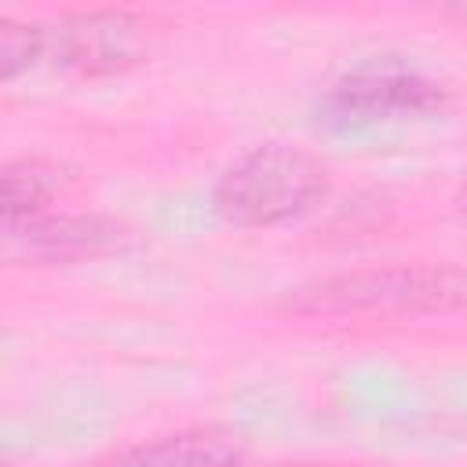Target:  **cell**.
Wrapping results in <instances>:
<instances>
[{
    "label": "cell",
    "instance_id": "obj_1",
    "mask_svg": "<svg viewBox=\"0 0 467 467\" xmlns=\"http://www.w3.org/2000/svg\"><path fill=\"white\" fill-rule=\"evenodd\" d=\"M328 197V168L299 146L263 142L237 157L219 186L215 212L234 226H277Z\"/></svg>",
    "mask_w": 467,
    "mask_h": 467
},
{
    "label": "cell",
    "instance_id": "obj_2",
    "mask_svg": "<svg viewBox=\"0 0 467 467\" xmlns=\"http://www.w3.org/2000/svg\"><path fill=\"white\" fill-rule=\"evenodd\" d=\"M285 306L306 317L332 314H445L467 306V274L452 266H387L336 274L296 288Z\"/></svg>",
    "mask_w": 467,
    "mask_h": 467
},
{
    "label": "cell",
    "instance_id": "obj_3",
    "mask_svg": "<svg viewBox=\"0 0 467 467\" xmlns=\"http://www.w3.org/2000/svg\"><path fill=\"white\" fill-rule=\"evenodd\" d=\"M441 102L445 91L438 80H431L420 69L383 62L339 77L317 102V113L332 128H372L387 120L427 117L441 109Z\"/></svg>",
    "mask_w": 467,
    "mask_h": 467
},
{
    "label": "cell",
    "instance_id": "obj_4",
    "mask_svg": "<svg viewBox=\"0 0 467 467\" xmlns=\"http://www.w3.org/2000/svg\"><path fill=\"white\" fill-rule=\"evenodd\" d=\"M146 26L131 11H88L47 29V58L80 77H113L142 62Z\"/></svg>",
    "mask_w": 467,
    "mask_h": 467
},
{
    "label": "cell",
    "instance_id": "obj_5",
    "mask_svg": "<svg viewBox=\"0 0 467 467\" xmlns=\"http://www.w3.org/2000/svg\"><path fill=\"white\" fill-rule=\"evenodd\" d=\"M128 244V230L99 215H36L4 226V252L18 263H73Z\"/></svg>",
    "mask_w": 467,
    "mask_h": 467
},
{
    "label": "cell",
    "instance_id": "obj_6",
    "mask_svg": "<svg viewBox=\"0 0 467 467\" xmlns=\"http://www.w3.org/2000/svg\"><path fill=\"white\" fill-rule=\"evenodd\" d=\"M109 467H241V445L226 431L197 427L131 445Z\"/></svg>",
    "mask_w": 467,
    "mask_h": 467
},
{
    "label": "cell",
    "instance_id": "obj_7",
    "mask_svg": "<svg viewBox=\"0 0 467 467\" xmlns=\"http://www.w3.org/2000/svg\"><path fill=\"white\" fill-rule=\"evenodd\" d=\"M58 190V175L44 161H11L4 164V226L44 215L47 201Z\"/></svg>",
    "mask_w": 467,
    "mask_h": 467
},
{
    "label": "cell",
    "instance_id": "obj_8",
    "mask_svg": "<svg viewBox=\"0 0 467 467\" xmlns=\"http://www.w3.org/2000/svg\"><path fill=\"white\" fill-rule=\"evenodd\" d=\"M40 58H47V29L0 18V80H15Z\"/></svg>",
    "mask_w": 467,
    "mask_h": 467
},
{
    "label": "cell",
    "instance_id": "obj_9",
    "mask_svg": "<svg viewBox=\"0 0 467 467\" xmlns=\"http://www.w3.org/2000/svg\"><path fill=\"white\" fill-rule=\"evenodd\" d=\"M460 208H463V215H467V186L460 190Z\"/></svg>",
    "mask_w": 467,
    "mask_h": 467
},
{
    "label": "cell",
    "instance_id": "obj_10",
    "mask_svg": "<svg viewBox=\"0 0 467 467\" xmlns=\"http://www.w3.org/2000/svg\"><path fill=\"white\" fill-rule=\"evenodd\" d=\"M7 467H15V463H7Z\"/></svg>",
    "mask_w": 467,
    "mask_h": 467
}]
</instances>
